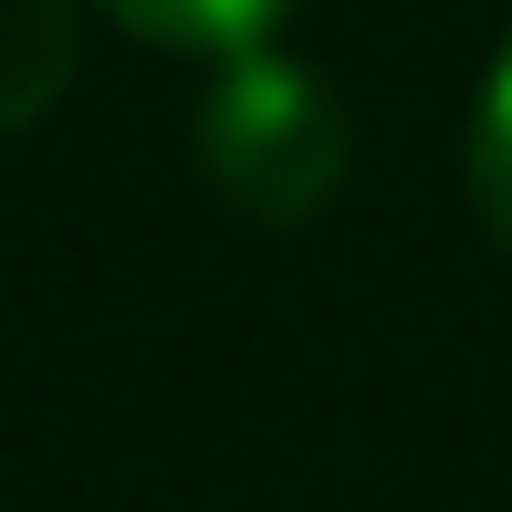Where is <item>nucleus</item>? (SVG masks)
I'll return each instance as SVG.
<instances>
[{
	"label": "nucleus",
	"instance_id": "f257e3e1",
	"mask_svg": "<svg viewBox=\"0 0 512 512\" xmlns=\"http://www.w3.org/2000/svg\"><path fill=\"white\" fill-rule=\"evenodd\" d=\"M345 157H356V126H345V95L293 53H230L199 95V168L209 189L251 220L293 230L314 220L324 199L345 189Z\"/></svg>",
	"mask_w": 512,
	"mask_h": 512
},
{
	"label": "nucleus",
	"instance_id": "f03ea898",
	"mask_svg": "<svg viewBox=\"0 0 512 512\" xmlns=\"http://www.w3.org/2000/svg\"><path fill=\"white\" fill-rule=\"evenodd\" d=\"M74 11L84 0H0V136L74 84Z\"/></svg>",
	"mask_w": 512,
	"mask_h": 512
},
{
	"label": "nucleus",
	"instance_id": "7ed1b4c3",
	"mask_svg": "<svg viewBox=\"0 0 512 512\" xmlns=\"http://www.w3.org/2000/svg\"><path fill=\"white\" fill-rule=\"evenodd\" d=\"M95 11L126 21L136 42H157V53H209V63H230V53H262V42L283 32L293 0H95Z\"/></svg>",
	"mask_w": 512,
	"mask_h": 512
},
{
	"label": "nucleus",
	"instance_id": "20e7f679",
	"mask_svg": "<svg viewBox=\"0 0 512 512\" xmlns=\"http://www.w3.org/2000/svg\"><path fill=\"white\" fill-rule=\"evenodd\" d=\"M471 209L512 251V42L492 53V84H481V105H471Z\"/></svg>",
	"mask_w": 512,
	"mask_h": 512
}]
</instances>
